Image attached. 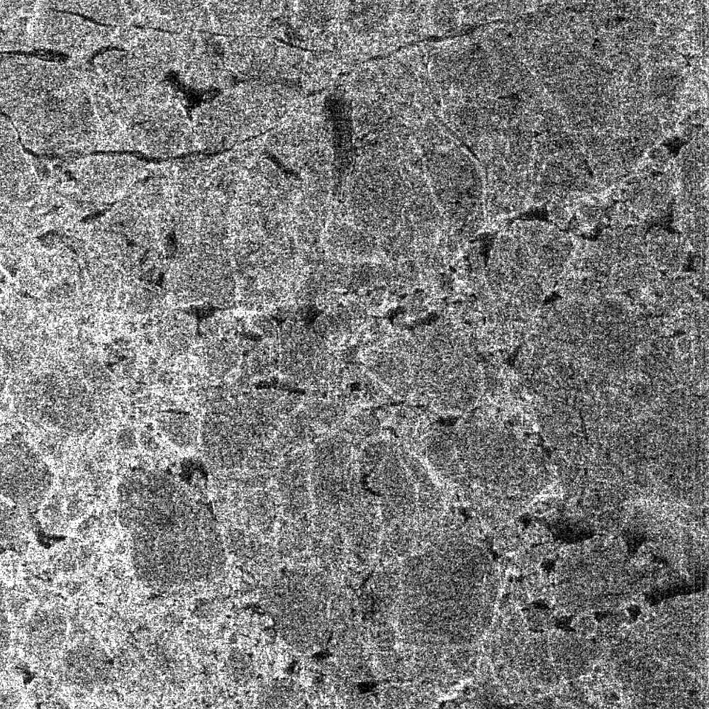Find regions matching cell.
Here are the masks:
<instances>
[{
    "label": "cell",
    "instance_id": "cell-1",
    "mask_svg": "<svg viewBox=\"0 0 709 709\" xmlns=\"http://www.w3.org/2000/svg\"><path fill=\"white\" fill-rule=\"evenodd\" d=\"M138 576L157 584L211 578L225 564L223 535L206 506L170 475L135 471L117 487Z\"/></svg>",
    "mask_w": 709,
    "mask_h": 709
},
{
    "label": "cell",
    "instance_id": "cell-2",
    "mask_svg": "<svg viewBox=\"0 0 709 709\" xmlns=\"http://www.w3.org/2000/svg\"><path fill=\"white\" fill-rule=\"evenodd\" d=\"M291 98L281 86L258 81L225 89L191 113L197 146L214 151L275 127L286 114Z\"/></svg>",
    "mask_w": 709,
    "mask_h": 709
},
{
    "label": "cell",
    "instance_id": "cell-3",
    "mask_svg": "<svg viewBox=\"0 0 709 709\" xmlns=\"http://www.w3.org/2000/svg\"><path fill=\"white\" fill-rule=\"evenodd\" d=\"M357 464L359 475L366 477L371 493L379 501L384 528L413 522L417 489L398 447L385 439H374L363 447Z\"/></svg>",
    "mask_w": 709,
    "mask_h": 709
},
{
    "label": "cell",
    "instance_id": "cell-4",
    "mask_svg": "<svg viewBox=\"0 0 709 709\" xmlns=\"http://www.w3.org/2000/svg\"><path fill=\"white\" fill-rule=\"evenodd\" d=\"M352 445L345 434L319 440L311 451L314 509L335 516L360 481Z\"/></svg>",
    "mask_w": 709,
    "mask_h": 709
},
{
    "label": "cell",
    "instance_id": "cell-5",
    "mask_svg": "<svg viewBox=\"0 0 709 709\" xmlns=\"http://www.w3.org/2000/svg\"><path fill=\"white\" fill-rule=\"evenodd\" d=\"M2 493L15 503L33 508L41 503L52 484V473L39 454L21 438L1 447Z\"/></svg>",
    "mask_w": 709,
    "mask_h": 709
},
{
    "label": "cell",
    "instance_id": "cell-6",
    "mask_svg": "<svg viewBox=\"0 0 709 709\" xmlns=\"http://www.w3.org/2000/svg\"><path fill=\"white\" fill-rule=\"evenodd\" d=\"M223 53L227 70L246 82L271 83L289 74L294 65L293 52L268 38L228 36Z\"/></svg>",
    "mask_w": 709,
    "mask_h": 709
},
{
    "label": "cell",
    "instance_id": "cell-7",
    "mask_svg": "<svg viewBox=\"0 0 709 709\" xmlns=\"http://www.w3.org/2000/svg\"><path fill=\"white\" fill-rule=\"evenodd\" d=\"M176 37L177 58L174 69L184 85L197 91L230 88L231 74L225 67L223 38L199 32Z\"/></svg>",
    "mask_w": 709,
    "mask_h": 709
},
{
    "label": "cell",
    "instance_id": "cell-8",
    "mask_svg": "<svg viewBox=\"0 0 709 709\" xmlns=\"http://www.w3.org/2000/svg\"><path fill=\"white\" fill-rule=\"evenodd\" d=\"M212 30L227 36L268 38L276 31L282 4L268 1H207Z\"/></svg>",
    "mask_w": 709,
    "mask_h": 709
},
{
    "label": "cell",
    "instance_id": "cell-9",
    "mask_svg": "<svg viewBox=\"0 0 709 709\" xmlns=\"http://www.w3.org/2000/svg\"><path fill=\"white\" fill-rule=\"evenodd\" d=\"M336 520L354 554L366 558L379 547L384 529L379 501L361 484L345 501Z\"/></svg>",
    "mask_w": 709,
    "mask_h": 709
},
{
    "label": "cell",
    "instance_id": "cell-10",
    "mask_svg": "<svg viewBox=\"0 0 709 709\" xmlns=\"http://www.w3.org/2000/svg\"><path fill=\"white\" fill-rule=\"evenodd\" d=\"M276 494L286 519L309 515L313 507L311 485V451L306 448L289 453L279 462Z\"/></svg>",
    "mask_w": 709,
    "mask_h": 709
},
{
    "label": "cell",
    "instance_id": "cell-11",
    "mask_svg": "<svg viewBox=\"0 0 709 709\" xmlns=\"http://www.w3.org/2000/svg\"><path fill=\"white\" fill-rule=\"evenodd\" d=\"M201 374L211 381H220L237 370L241 350L232 337H203L190 352Z\"/></svg>",
    "mask_w": 709,
    "mask_h": 709
},
{
    "label": "cell",
    "instance_id": "cell-12",
    "mask_svg": "<svg viewBox=\"0 0 709 709\" xmlns=\"http://www.w3.org/2000/svg\"><path fill=\"white\" fill-rule=\"evenodd\" d=\"M157 27L152 30L182 34L212 30L207 1H155Z\"/></svg>",
    "mask_w": 709,
    "mask_h": 709
},
{
    "label": "cell",
    "instance_id": "cell-13",
    "mask_svg": "<svg viewBox=\"0 0 709 709\" xmlns=\"http://www.w3.org/2000/svg\"><path fill=\"white\" fill-rule=\"evenodd\" d=\"M158 326L156 337L167 360L174 362L191 352L196 343V322L191 316L173 311Z\"/></svg>",
    "mask_w": 709,
    "mask_h": 709
},
{
    "label": "cell",
    "instance_id": "cell-14",
    "mask_svg": "<svg viewBox=\"0 0 709 709\" xmlns=\"http://www.w3.org/2000/svg\"><path fill=\"white\" fill-rule=\"evenodd\" d=\"M156 426L167 442L178 451L190 452L200 445L201 420L195 416L177 413H162Z\"/></svg>",
    "mask_w": 709,
    "mask_h": 709
},
{
    "label": "cell",
    "instance_id": "cell-15",
    "mask_svg": "<svg viewBox=\"0 0 709 709\" xmlns=\"http://www.w3.org/2000/svg\"><path fill=\"white\" fill-rule=\"evenodd\" d=\"M252 330L265 337L266 339H275L277 328L275 323L264 314H255L249 321Z\"/></svg>",
    "mask_w": 709,
    "mask_h": 709
},
{
    "label": "cell",
    "instance_id": "cell-16",
    "mask_svg": "<svg viewBox=\"0 0 709 709\" xmlns=\"http://www.w3.org/2000/svg\"><path fill=\"white\" fill-rule=\"evenodd\" d=\"M117 446L123 450H129L136 446V438L134 431L130 428L121 430L116 437Z\"/></svg>",
    "mask_w": 709,
    "mask_h": 709
},
{
    "label": "cell",
    "instance_id": "cell-17",
    "mask_svg": "<svg viewBox=\"0 0 709 709\" xmlns=\"http://www.w3.org/2000/svg\"><path fill=\"white\" fill-rule=\"evenodd\" d=\"M138 442L148 452H155L160 449V443L149 430H143L140 432Z\"/></svg>",
    "mask_w": 709,
    "mask_h": 709
}]
</instances>
